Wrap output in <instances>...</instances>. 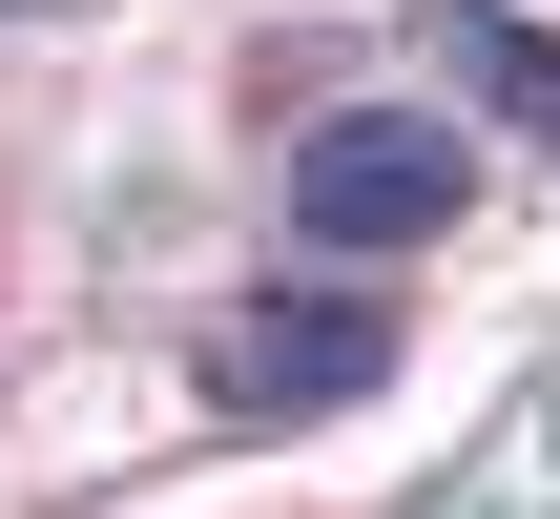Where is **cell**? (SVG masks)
Segmentation results:
<instances>
[{
  "instance_id": "1",
  "label": "cell",
  "mask_w": 560,
  "mask_h": 519,
  "mask_svg": "<svg viewBox=\"0 0 560 519\" xmlns=\"http://www.w3.org/2000/svg\"><path fill=\"white\" fill-rule=\"evenodd\" d=\"M457 187H478V146L416 125V104H332V125L291 146V229H312V250H436Z\"/></svg>"
},
{
  "instance_id": "2",
  "label": "cell",
  "mask_w": 560,
  "mask_h": 519,
  "mask_svg": "<svg viewBox=\"0 0 560 519\" xmlns=\"http://www.w3.org/2000/svg\"><path fill=\"white\" fill-rule=\"evenodd\" d=\"M374 374H395V312H353V291H270V312H229V333H208V395H229L249 437L353 416Z\"/></svg>"
},
{
  "instance_id": "3",
  "label": "cell",
  "mask_w": 560,
  "mask_h": 519,
  "mask_svg": "<svg viewBox=\"0 0 560 519\" xmlns=\"http://www.w3.org/2000/svg\"><path fill=\"white\" fill-rule=\"evenodd\" d=\"M436 62H457L499 125H540V146H560V42H540V21H499V0H436Z\"/></svg>"
}]
</instances>
